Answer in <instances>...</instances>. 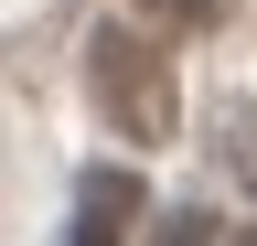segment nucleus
Wrapping results in <instances>:
<instances>
[{"label":"nucleus","mask_w":257,"mask_h":246,"mask_svg":"<svg viewBox=\"0 0 257 246\" xmlns=\"http://www.w3.org/2000/svg\"><path fill=\"white\" fill-rule=\"evenodd\" d=\"M86 86L107 97V118H118L128 139H172V75H161V54H150L140 33L107 22V33L86 43Z\"/></svg>","instance_id":"nucleus-1"},{"label":"nucleus","mask_w":257,"mask_h":246,"mask_svg":"<svg viewBox=\"0 0 257 246\" xmlns=\"http://www.w3.org/2000/svg\"><path fill=\"white\" fill-rule=\"evenodd\" d=\"M128 225H140V171L96 161L75 182V225H64V246H128Z\"/></svg>","instance_id":"nucleus-2"},{"label":"nucleus","mask_w":257,"mask_h":246,"mask_svg":"<svg viewBox=\"0 0 257 246\" xmlns=\"http://www.w3.org/2000/svg\"><path fill=\"white\" fill-rule=\"evenodd\" d=\"M150 246H204V214H161V225H150Z\"/></svg>","instance_id":"nucleus-3"},{"label":"nucleus","mask_w":257,"mask_h":246,"mask_svg":"<svg viewBox=\"0 0 257 246\" xmlns=\"http://www.w3.org/2000/svg\"><path fill=\"white\" fill-rule=\"evenodd\" d=\"M236 246H257V235H236Z\"/></svg>","instance_id":"nucleus-4"}]
</instances>
